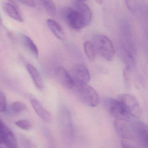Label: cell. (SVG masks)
Instances as JSON below:
<instances>
[{"label": "cell", "instance_id": "obj_1", "mask_svg": "<svg viewBox=\"0 0 148 148\" xmlns=\"http://www.w3.org/2000/svg\"><path fill=\"white\" fill-rule=\"evenodd\" d=\"M78 98L87 106L95 107L100 103V98L96 91L87 83L74 82L72 89Z\"/></svg>", "mask_w": 148, "mask_h": 148}, {"label": "cell", "instance_id": "obj_2", "mask_svg": "<svg viewBox=\"0 0 148 148\" xmlns=\"http://www.w3.org/2000/svg\"><path fill=\"white\" fill-rule=\"evenodd\" d=\"M93 45L96 52H97L102 57L108 61L114 59L115 54V49L114 44L107 36L98 35L94 36Z\"/></svg>", "mask_w": 148, "mask_h": 148}, {"label": "cell", "instance_id": "obj_3", "mask_svg": "<svg viewBox=\"0 0 148 148\" xmlns=\"http://www.w3.org/2000/svg\"><path fill=\"white\" fill-rule=\"evenodd\" d=\"M61 15L68 25L73 29L80 30L88 25L81 12L74 8H63Z\"/></svg>", "mask_w": 148, "mask_h": 148}, {"label": "cell", "instance_id": "obj_4", "mask_svg": "<svg viewBox=\"0 0 148 148\" xmlns=\"http://www.w3.org/2000/svg\"><path fill=\"white\" fill-rule=\"evenodd\" d=\"M103 103L109 114L116 119L129 120L130 116L119 100L107 97Z\"/></svg>", "mask_w": 148, "mask_h": 148}, {"label": "cell", "instance_id": "obj_5", "mask_svg": "<svg viewBox=\"0 0 148 148\" xmlns=\"http://www.w3.org/2000/svg\"><path fill=\"white\" fill-rule=\"evenodd\" d=\"M118 100L122 103L130 116L135 118L141 116L142 108L135 97L130 94H123L120 95Z\"/></svg>", "mask_w": 148, "mask_h": 148}, {"label": "cell", "instance_id": "obj_6", "mask_svg": "<svg viewBox=\"0 0 148 148\" xmlns=\"http://www.w3.org/2000/svg\"><path fill=\"white\" fill-rule=\"evenodd\" d=\"M135 140L142 148H148L147 125L142 121H136L131 123Z\"/></svg>", "mask_w": 148, "mask_h": 148}, {"label": "cell", "instance_id": "obj_7", "mask_svg": "<svg viewBox=\"0 0 148 148\" xmlns=\"http://www.w3.org/2000/svg\"><path fill=\"white\" fill-rule=\"evenodd\" d=\"M60 118L63 136L67 140H71L74 136V129L69 111L66 108H63L61 110Z\"/></svg>", "mask_w": 148, "mask_h": 148}, {"label": "cell", "instance_id": "obj_8", "mask_svg": "<svg viewBox=\"0 0 148 148\" xmlns=\"http://www.w3.org/2000/svg\"><path fill=\"white\" fill-rule=\"evenodd\" d=\"M114 126L116 133L122 139L134 140L132 123L129 120L116 119Z\"/></svg>", "mask_w": 148, "mask_h": 148}, {"label": "cell", "instance_id": "obj_9", "mask_svg": "<svg viewBox=\"0 0 148 148\" xmlns=\"http://www.w3.org/2000/svg\"><path fill=\"white\" fill-rule=\"evenodd\" d=\"M0 137L8 148H17L16 138L12 131L0 118Z\"/></svg>", "mask_w": 148, "mask_h": 148}, {"label": "cell", "instance_id": "obj_10", "mask_svg": "<svg viewBox=\"0 0 148 148\" xmlns=\"http://www.w3.org/2000/svg\"><path fill=\"white\" fill-rule=\"evenodd\" d=\"M30 103L35 112L38 116L44 121L50 123L52 121V116L49 111H48L42 103L37 99L33 97H30Z\"/></svg>", "mask_w": 148, "mask_h": 148}, {"label": "cell", "instance_id": "obj_11", "mask_svg": "<svg viewBox=\"0 0 148 148\" xmlns=\"http://www.w3.org/2000/svg\"><path fill=\"white\" fill-rule=\"evenodd\" d=\"M56 76L58 82L63 86L69 89L73 88L74 81L66 69L63 67L57 68L56 71Z\"/></svg>", "mask_w": 148, "mask_h": 148}, {"label": "cell", "instance_id": "obj_12", "mask_svg": "<svg viewBox=\"0 0 148 148\" xmlns=\"http://www.w3.org/2000/svg\"><path fill=\"white\" fill-rule=\"evenodd\" d=\"M73 77L74 82L87 83L90 79L89 71L82 65H77L73 69Z\"/></svg>", "mask_w": 148, "mask_h": 148}, {"label": "cell", "instance_id": "obj_13", "mask_svg": "<svg viewBox=\"0 0 148 148\" xmlns=\"http://www.w3.org/2000/svg\"><path fill=\"white\" fill-rule=\"evenodd\" d=\"M26 69L36 87L38 89H42L43 87V80L37 69L30 64H27Z\"/></svg>", "mask_w": 148, "mask_h": 148}, {"label": "cell", "instance_id": "obj_14", "mask_svg": "<svg viewBox=\"0 0 148 148\" xmlns=\"http://www.w3.org/2000/svg\"><path fill=\"white\" fill-rule=\"evenodd\" d=\"M47 23L48 27L56 38L60 40L64 39L65 35L63 29L58 22L53 19H49L47 20Z\"/></svg>", "mask_w": 148, "mask_h": 148}, {"label": "cell", "instance_id": "obj_15", "mask_svg": "<svg viewBox=\"0 0 148 148\" xmlns=\"http://www.w3.org/2000/svg\"><path fill=\"white\" fill-rule=\"evenodd\" d=\"M21 40L25 49L35 58L39 57V51L33 40L26 35L21 36Z\"/></svg>", "mask_w": 148, "mask_h": 148}, {"label": "cell", "instance_id": "obj_16", "mask_svg": "<svg viewBox=\"0 0 148 148\" xmlns=\"http://www.w3.org/2000/svg\"><path fill=\"white\" fill-rule=\"evenodd\" d=\"M2 8L5 13L14 20L20 22H23V19L17 8L13 4L8 3H4L3 4Z\"/></svg>", "mask_w": 148, "mask_h": 148}, {"label": "cell", "instance_id": "obj_17", "mask_svg": "<svg viewBox=\"0 0 148 148\" xmlns=\"http://www.w3.org/2000/svg\"><path fill=\"white\" fill-rule=\"evenodd\" d=\"M74 8L81 12L87 24H89L92 19V13L89 6L83 2L78 1L74 3Z\"/></svg>", "mask_w": 148, "mask_h": 148}, {"label": "cell", "instance_id": "obj_18", "mask_svg": "<svg viewBox=\"0 0 148 148\" xmlns=\"http://www.w3.org/2000/svg\"><path fill=\"white\" fill-rule=\"evenodd\" d=\"M83 48L87 57L91 60H94L96 52L92 42L89 41L85 42L83 45Z\"/></svg>", "mask_w": 148, "mask_h": 148}, {"label": "cell", "instance_id": "obj_19", "mask_svg": "<svg viewBox=\"0 0 148 148\" xmlns=\"http://www.w3.org/2000/svg\"><path fill=\"white\" fill-rule=\"evenodd\" d=\"M42 5L46 11L52 16H54L56 12V8L52 0H39Z\"/></svg>", "mask_w": 148, "mask_h": 148}, {"label": "cell", "instance_id": "obj_20", "mask_svg": "<svg viewBox=\"0 0 148 148\" xmlns=\"http://www.w3.org/2000/svg\"><path fill=\"white\" fill-rule=\"evenodd\" d=\"M11 108L14 113L18 114L27 110L28 107L23 103L21 101H15L11 104Z\"/></svg>", "mask_w": 148, "mask_h": 148}, {"label": "cell", "instance_id": "obj_21", "mask_svg": "<svg viewBox=\"0 0 148 148\" xmlns=\"http://www.w3.org/2000/svg\"><path fill=\"white\" fill-rule=\"evenodd\" d=\"M15 124L19 128L24 130H29L32 127V124L30 121L27 120H21L17 121Z\"/></svg>", "mask_w": 148, "mask_h": 148}, {"label": "cell", "instance_id": "obj_22", "mask_svg": "<svg viewBox=\"0 0 148 148\" xmlns=\"http://www.w3.org/2000/svg\"><path fill=\"white\" fill-rule=\"evenodd\" d=\"M127 8L132 13H135L138 8L137 0H125Z\"/></svg>", "mask_w": 148, "mask_h": 148}, {"label": "cell", "instance_id": "obj_23", "mask_svg": "<svg viewBox=\"0 0 148 148\" xmlns=\"http://www.w3.org/2000/svg\"><path fill=\"white\" fill-rule=\"evenodd\" d=\"M7 101L6 96L0 90V112H4L7 109Z\"/></svg>", "mask_w": 148, "mask_h": 148}, {"label": "cell", "instance_id": "obj_24", "mask_svg": "<svg viewBox=\"0 0 148 148\" xmlns=\"http://www.w3.org/2000/svg\"><path fill=\"white\" fill-rule=\"evenodd\" d=\"M121 145L123 148H140L133 142L132 140L122 139Z\"/></svg>", "mask_w": 148, "mask_h": 148}, {"label": "cell", "instance_id": "obj_25", "mask_svg": "<svg viewBox=\"0 0 148 148\" xmlns=\"http://www.w3.org/2000/svg\"><path fill=\"white\" fill-rule=\"evenodd\" d=\"M22 3L30 7H34L35 2L34 0H19Z\"/></svg>", "mask_w": 148, "mask_h": 148}, {"label": "cell", "instance_id": "obj_26", "mask_svg": "<svg viewBox=\"0 0 148 148\" xmlns=\"http://www.w3.org/2000/svg\"><path fill=\"white\" fill-rule=\"evenodd\" d=\"M98 4H102L103 2V0H95Z\"/></svg>", "mask_w": 148, "mask_h": 148}, {"label": "cell", "instance_id": "obj_27", "mask_svg": "<svg viewBox=\"0 0 148 148\" xmlns=\"http://www.w3.org/2000/svg\"><path fill=\"white\" fill-rule=\"evenodd\" d=\"M2 143V142L1 139V137H0V144Z\"/></svg>", "mask_w": 148, "mask_h": 148}, {"label": "cell", "instance_id": "obj_28", "mask_svg": "<svg viewBox=\"0 0 148 148\" xmlns=\"http://www.w3.org/2000/svg\"><path fill=\"white\" fill-rule=\"evenodd\" d=\"M79 1H86V0H78Z\"/></svg>", "mask_w": 148, "mask_h": 148}]
</instances>
